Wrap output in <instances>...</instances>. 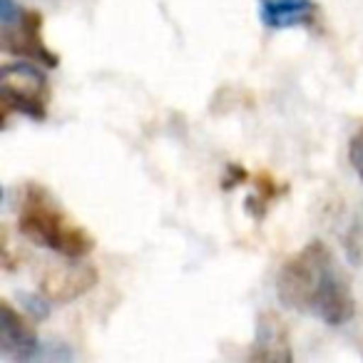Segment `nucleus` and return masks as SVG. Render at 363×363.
<instances>
[{
    "mask_svg": "<svg viewBox=\"0 0 363 363\" xmlns=\"http://www.w3.org/2000/svg\"><path fill=\"white\" fill-rule=\"evenodd\" d=\"M3 48L8 52H16L18 57L40 62L45 67L60 65L55 52L48 50V45L43 43V16L38 11H26L16 26L3 30Z\"/></svg>",
    "mask_w": 363,
    "mask_h": 363,
    "instance_id": "nucleus-5",
    "label": "nucleus"
},
{
    "mask_svg": "<svg viewBox=\"0 0 363 363\" xmlns=\"http://www.w3.org/2000/svg\"><path fill=\"white\" fill-rule=\"evenodd\" d=\"M259 21L269 30L313 28L318 21V6L313 0H257Z\"/></svg>",
    "mask_w": 363,
    "mask_h": 363,
    "instance_id": "nucleus-7",
    "label": "nucleus"
},
{
    "mask_svg": "<svg viewBox=\"0 0 363 363\" xmlns=\"http://www.w3.org/2000/svg\"><path fill=\"white\" fill-rule=\"evenodd\" d=\"M252 361H291V341L284 321L277 313L267 311L257 321V338L252 343Z\"/></svg>",
    "mask_w": 363,
    "mask_h": 363,
    "instance_id": "nucleus-8",
    "label": "nucleus"
},
{
    "mask_svg": "<svg viewBox=\"0 0 363 363\" xmlns=\"http://www.w3.org/2000/svg\"><path fill=\"white\" fill-rule=\"evenodd\" d=\"M348 162H351V167L358 174V179L363 182V125L353 132L351 142H348Z\"/></svg>",
    "mask_w": 363,
    "mask_h": 363,
    "instance_id": "nucleus-10",
    "label": "nucleus"
},
{
    "mask_svg": "<svg viewBox=\"0 0 363 363\" xmlns=\"http://www.w3.org/2000/svg\"><path fill=\"white\" fill-rule=\"evenodd\" d=\"M100 281V274L90 262L67 259L65 264H52L40 279V294L52 303H70L85 296Z\"/></svg>",
    "mask_w": 363,
    "mask_h": 363,
    "instance_id": "nucleus-4",
    "label": "nucleus"
},
{
    "mask_svg": "<svg viewBox=\"0 0 363 363\" xmlns=\"http://www.w3.org/2000/svg\"><path fill=\"white\" fill-rule=\"evenodd\" d=\"M277 296L286 308L308 313L326 326H343L356 316L351 284L321 239L286 259L277 277Z\"/></svg>",
    "mask_w": 363,
    "mask_h": 363,
    "instance_id": "nucleus-1",
    "label": "nucleus"
},
{
    "mask_svg": "<svg viewBox=\"0 0 363 363\" xmlns=\"http://www.w3.org/2000/svg\"><path fill=\"white\" fill-rule=\"evenodd\" d=\"M40 338L33 331L30 323L11 306V301H3L0 306V353L3 358L13 361H35L40 356Z\"/></svg>",
    "mask_w": 363,
    "mask_h": 363,
    "instance_id": "nucleus-6",
    "label": "nucleus"
},
{
    "mask_svg": "<svg viewBox=\"0 0 363 363\" xmlns=\"http://www.w3.org/2000/svg\"><path fill=\"white\" fill-rule=\"evenodd\" d=\"M18 229L33 244L62 254L65 259H85L92 252L90 234L82 227H75L43 187L26 189L18 214Z\"/></svg>",
    "mask_w": 363,
    "mask_h": 363,
    "instance_id": "nucleus-2",
    "label": "nucleus"
},
{
    "mask_svg": "<svg viewBox=\"0 0 363 363\" xmlns=\"http://www.w3.org/2000/svg\"><path fill=\"white\" fill-rule=\"evenodd\" d=\"M48 100H50V87H48V75L40 67V62L18 60L8 62L3 67V80H0V105L6 120L11 112H18L23 117L40 122L45 120Z\"/></svg>",
    "mask_w": 363,
    "mask_h": 363,
    "instance_id": "nucleus-3",
    "label": "nucleus"
},
{
    "mask_svg": "<svg viewBox=\"0 0 363 363\" xmlns=\"http://www.w3.org/2000/svg\"><path fill=\"white\" fill-rule=\"evenodd\" d=\"M21 303L28 313H30L35 321H43V318L50 316V298H45L43 294H21Z\"/></svg>",
    "mask_w": 363,
    "mask_h": 363,
    "instance_id": "nucleus-9",
    "label": "nucleus"
},
{
    "mask_svg": "<svg viewBox=\"0 0 363 363\" xmlns=\"http://www.w3.org/2000/svg\"><path fill=\"white\" fill-rule=\"evenodd\" d=\"M23 11L21 6H16V0H0V23H3V30L13 28L21 21Z\"/></svg>",
    "mask_w": 363,
    "mask_h": 363,
    "instance_id": "nucleus-11",
    "label": "nucleus"
}]
</instances>
